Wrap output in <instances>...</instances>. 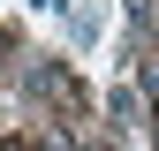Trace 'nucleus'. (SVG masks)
I'll return each mask as SVG.
<instances>
[{"instance_id":"obj_1","label":"nucleus","mask_w":159,"mask_h":151,"mask_svg":"<svg viewBox=\"0 0 159 151\" xmlns=\"http://www.w3.org/2000/svg\"><path fill=\"white\" fill-rule=\"evenodd\" d=\"M23 91L46 98V106H61V113H84V83H76L61 61H30V68H23Z\"/></svg>"},{"instance_id":"obj_2","label":"nucleus","mask_w":159,"mask_h":151,"mask_svg":"<svg viewBox=\"0 0 159 151\" xmlns=\"http://www.w3.org/2000/svg\"><path fill=\"white\" fill-rule=\"evenodd\" d=\"M61 15H68V30L84 38V45H91L98 30H106V0H61Z\"/></svg>"},{"instance_id":"obj_3","label":"nucleus","mask_w":159,"mask_h":151,"mask_svg":"<svg viewBox=\"0 0 159 151\" xmlns=\"http://www.w3.org/2000/svg\"><path fill=\"white\" fill-rule=\"evenodd\" d=\"M106 113H114V128H136V91L121 83V91H114V98H106Z\"/></svg>"},{"instance_id":"obj_4","label":"nucleus","mask_w":159,"mask_h":151,"mask_svg":"<svg viewBox=\"0 0 159 151\" xmlns=\"http://www.w3.org/2000/svg\"><path fill=\"white\" fill-rule=\"evenodd\" d=\"M46 151H76V144H68V136H46Z\"/></svg>"},{"instance_id":"obj_5","label":"nucleus","mask_w":159,"mask_h":151,"mask_svg":"<svg viewBox=\"0 0 159 151\" xmlns=\"http://www.w3.org/2000/svg\"><path fill=\"white\" fill-rule=\"evenodd\" d=\"M0 68H8V38H0Z\"/></svg>"},{"instance_id":"obj_6","label":"nucleus","mask_w":159,"mask_h":151,"mask_svg":"<svg viewBox=\"0 0 159 151\" xmlns=\"http://www.w3.org/2000/svg\"><path fill=\"white\" fill-rule=\"evenodd\" d=\"M0 151H30V144H0Z\"/></svg>"},{"instance_id":"obj_7","label":"nucleus","mask_w":159,"mask_h":151,"mask_svg":"<svg viewBox=\"0 0 159 151\" xmlns=\"http://www.w3.org/2000/svg\"><path fill=\"white\" fill-rule=\"evenodd\" d=\"M84 151H114V144H84Z\"/></svg>"},{"instance_id":"obj_8","label":"nucleus","mask_w":159,"mask_h":151,"mask_svg":"<svg viewBox=\"0 0 159 151\" xmlns=\"http://www.w3.org/2000/svg\"><path fill=\"white\" fill-rule=\"evenodd\" d=\"M152 136H159V128H152Z\"/></svg>"}]
</instances>
